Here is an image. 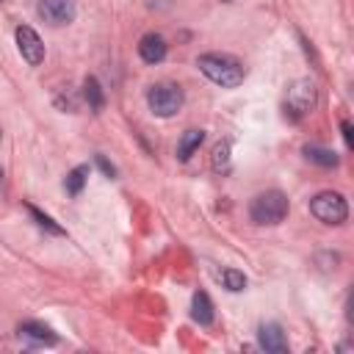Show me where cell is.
Here are the masks:
<instances>
[{
	"label": "cell",
	"mask_w": 354,
	"mask_h": 354,
	"mask_svg": "<svg viewBox=\"0 0 354 354\" xmlns=\"http://www.w3.org/2000/svg\"><path fill=\"white\" fill-rule=\"evenodd\" d=\"M196 66H199V72H202L207 80H213V83L221 86V88H235V86H241L243 77H246L243 64H241L238 58L227 55V53H205V55L196 58Z\"/></svg>",
	"instance_id": "cell-1"
},
{
	"label": "cell",
	"mask_w": 354,
	"mask_h": 354,
	"mask_svg": "<svg viewBox=\"0 0 354 354\" xmlns=\"http://www.w3.org/2000/svg\"><path fill=\"white\" fill-rule=\"evenodd\" d=\"M288 196L282 191H263L249 202V218L260 227H274L288 216Z\"/></svg>",
	"instance_id": "cell-2"
},
{
	"label": "cell",
	"mask_w": 354,
	"mask_h": 354,
	"mask_svg": "<svg viewBox=\"0 0 354 354\" xmlns=\"http://www.w3.org/2000/svg\"><path fill=\"white\" fill-rule=\"evenodd\" d=\"M318 102V88L310 77H299L290 83L288 88V97H285V116H290L293 122L304 119Z\"/></svg>",
	"instance_id": "cell-3"
},
{
	"label": "cell",
	"mask_w": 354,
	"mask_h": 354,
	"mask_svg": "<svg viewBox=\"0 0 354 354\" xmlns=\"http://www.w3.org/2000/svg\"><path fill=\"white\" fill-rule=\"evenodd\" d=\"M185 102V94L177 83H155L147 91V105L155 116H174Z\"/></svg>",
	"instance_id": "cell-4"
},
{
	"label": "cell",
	"mask_w": 354,
	"mask_h": 354,
	"mask_svg": "<svg viewBox=\"0 0 354 354\" xmlns=\"http://www.w3.org/2000/svg\"><path fill=\"white\" fill-rule=\"evenodd\" d=\"M310 213L321 224H343L348 218V205L346 196L337 191H321L310 199Z\"/></svg>",
	"instance_id": "cell-5"
},
{
	"label": "cell",
	"mask_w": 354,
	"mask_h": 354,
	"mask_svg": "<svg viewBox=\"0 0 354 354\" xmlns=\"http://www.w3.org/2000/svg\"><path fill=\"white\" fill-rule=\"evenodd\" d=\"M36 14L53 28L69 25L75 19V0H39Z\"/></svg>",
	"instance_id": "cell-6"
},
{
	"label": "cell",
	"mask_w": 354,
	"mask_h": 354,
	"mask_svg": "<svg viewBox=\"0 0 354 354\" xmlns=\"http://www.w3.org/2000/svg\"><path fill=\"white\" fill-rule=\"evenodd\" d=\"M14 36H17L19 55H22L30 66H39V64L44 61V41H41V36H39L30 25H19Z\"/></svg>",
	"instance_id": "cell-7"
},
{
	"label": "cell",
	"mask_w": 354,
	"mask_h": 354,
	"mask_svg": "<svg viewBox=\"0 0 354 354\" xmlns=\"http://www.w3.org/2000/svg\"><path fill=\"white\" fill-rule=\"evenodd\" d=\"M257 340H260V348H266L268 354H285L288 351V337H285L279 324H263L257 332Z\"/></svg>",
	"instance_id": "cell-8"
},
{
	"label": "cell",
	"mask_w": 354,
	"mask_h": 354,
	"mask_svg": "<svg viewBox=\"0 0 354 354\" xmlns=\"http://www.w3.org/2000/svg\"><path fill=\"white\" fill-rule=\"evenodd\" d=\"M19 337L22 340H30L36 346H55L58 343V335L47 324H41V321H25V324H19Z\"/></svg>",
	"instance_id": "cell-9"
},
{
	"label": "cell",
	"mask_w": 354,
	"mask_h": 354,
	"mask_svg": "<svg viewBox=\"0 0 354 354\" xmlns=\"http://www.w3.org/2000/svg\"><path fill=\"white\" fill-rule=\"evenodd\" d=\"M138 55L147 64H160L166 58V39L160 33H144L138 41Z\"/></svg>",
	"instance_id": "cell-10"
},
{
	"label": "cell",
	"mask_w": 354,
	"mask_h": 354,
	"mask_svg": "<svg viewBox=\"0 0 354 354\" xmlns=\"http://www.w3.org/2000/svg\"><path fill=\"white\" fill-rule=\"evenodd\" d=\"M213 301H210V296L205 293V290H196L194 293V299H191V318L196 321V324H202V326H207V324H213Z\"/></svg>",
	"instance_id": "cell-11"
},
{
	"label": "cell",
	"mask_w": 354,
	"mask_h": 354,
	"mask_svg": "<svg viewBox=\"0 0 354 354\" xmlns=\"http://www.w3.org/2000/svg\"><path fill=\"white\" fill-rule=\"evenodd\" d=\"M202 141H205V130H196V127L185 130L183 138H180V144H177V158H180V160H188V158L199 149Z\"/></svg>",
	"instance_id": "cell-12"
},
{
	"label": "cell",
	"mask_w": 354,
	"mask_h": 354,
	"mask_svg": "<svg viewBox=\"0 0 354 354\" xmlns=\"http://www.w3.org/2000/svg\"><path fill=\"white\" fill-rule=\"evenodd\" d=\"M304 158H307L310 163L324 166V169H332V166H337V163H340V158H337V152H335V149H326V147H318V144L304 147Z\"/></svg>",
	"instance_id": "cell-13"
},
{
	"label": "cell",
	"mask_w": 354,
	"mask_h": 354,
	"mask_svg": "<svg viewBox=\"0 0 354 354\" xmlns=\"http://www.w3.org/2000/svg\"><path fill=\"white\" fill-rule=\"evenodd\" d=\"M83 97H86V102H88V108H91L94 113L102 111L105 94H102V86H100V80H97L94 75H88V77L83 80Z\"/></svg>",
	"instance_id": "cell-14"
},
{
	"label": "cell",
	"mask_w": 354,
	"mask_h": 354,
	"mask_svg": "<svg viewBox=\"0 0 354 354\" xmlns=\"http://www.w3.org/2000/svg\"><path fill=\"white\" fill-rule=\"evenodd\" d=\"M86 180H88V166L86 163H80V166H75L69 174H66V180H64V188H66V194H72V196H77L80 191H83V185H86Z\"/></svg>",
	"instance_id": "cell-15"
},
{
	"label": "cell",
	"mask_w": 354,
	"mask_h": 354,
	"mask_svg": "<svg viewBox=\"0 0 354 354\" xmlns=\"http://www.w3.org/2000/svg\"><path fill=\"white\" fill-rule=\"evenodd\" d=\"M28 210H30L33 221H36V224H39L44 232H50V235H64V227H61V224H55V221H53L47 213H41L36 205H28Z\"/></svg>",
	"instance_id": "cell-16"
},
{
	"label": "cell",
	"mask_w": 354,
	"mask_h": 354,
	"mask_svg": "<svg viewBox=\"0 0 354 354\" xmlns=\"http://www.w3.org/2000/svg\"><path fill=\"white\" fill-rule=\"evenodd\" d=\"M221 282H224V288L232 290V293H238V290L246 288V277H243V271H238V268H224V271H221Z\"/></svg>",
	"instance_id": "cell-17"
},
{
	"label": "cell",
	"mask_w": 354,
	"mask_h": 354,
	"mask_svg": "<svg viewBox=\"0 0 354 354\" xmlns=\"http://www.w3.org/2000/svg\"><path fill=\"white\" fill-rule=\"evenodd\" d=\"M213 169L216 171H227L230 169V141H218L213 147Z\"/></svg>",
	"instance_id": "cell-18"
},
{
	"label": "cell",
	"mask_w": 354,
	"mask_h": 354,
	"mask_svg": "<svg viewBox=\"0 0 354 354\" xmlns=\"http://www.w3.org/2000/svg\"><path fill=\"white\" fill-rule=\"evenodd\" d=\"M97 166L102 169V174H108V177H116V166L105 158V155H97Z\"/></svg>",
	"instance_id": "cell-19"
},
{
	"label": "cell",
	"mask_w": 354,
	"mask_h": 354,
	"mask_svg": "<svg viewBox=\"0 0 354 354\" xmlns=\"http://www.w3.org/2000/svg\"><path fill=\"white\" fill-rule=\"evenodd\" d=\"M340 130H343L346 144H348V147H354V136H351V122H348V119H343V122H340Z\"/></svg>",
	"instance_id": "cell-20"
},
{
	"label": "cell",
	"mask_w": 354,
	"mask_h": 354,
	"mask_svg": "<svg viewBox=\"0 0 354 354\" xmlns=\"http://www.w3.org/2000/svg\"><path fill=\"white\" fill-rule=\"evenodd\" d=\"M0 3H3V0H0Z\"/></svg>",
	"instance_id": "cell-21"
}]
</instances>
